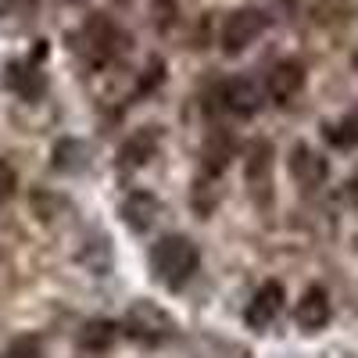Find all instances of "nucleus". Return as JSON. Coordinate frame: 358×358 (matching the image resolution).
I'll list each match as a JSON object with an SVG mask.
<instances>
[{
	"label": "nucleus",
	"instance_id": "obj_5",
	"mask_svg": "<svg viewBox=\"0 0 358 358\" xmlns=\"http://www.w3.org/2000/svg\"><path fill=\"white\" fill-rule=\"evenodd\" d=\"M283 305H287L283 287H280L276 280L262 283V287L255 290V297L248 301V308H244V322H248V330H268V326H273V322L280 319Z\"/></svg>",
	"mask_w": 358,
	"mask_h": 358
},
{
	"label": "nucleus",
	"instance_id": "obj_20",
	"mask_svg": "<svg viewBox=\"0 0 358 358\" xmlns=\"http://www.w3.org/2000/svg\"><path fill=\"white\" fill-rule=\"evenodd\" d=\"M69 4H79V0H69Z\"/></svg>",
	"mask_w": 358,
	"mask_h": 358
},
{
	"label": "nucleus",
	"instance_id": "obj_4",
	"mask_svg": "<svg viewBox=\"0 0 358 358\" xmlns=\"http://www.w3.org/2000/svg\"><path fill=\"white\" fill-rule=\"evenodd\" d=\"M268 29V18H265V11H258V8H241V11H233V15H226V22H222V50L226 54H244L262 33Z\"/></svg>",
	"mask_w": 358,
	"mask_h": 358
},
{
	"label": "nucleus",
	"instance_id": "obj_11",
	"mask_svg": "<svg viewBox=\"0 0 358 358\" xmlns=\"http://www.w3.org/2000/svg\"><path fill=\"white\" fill-rule=\"evenodd\" d=\"M155 151H158V129H155V126L136 129V133L122 143V151H118V169H122V172L143 169L147 162L155 158Z\"/></svg>",
	"mask_w": 358,
	"mask_h": 358
},
{
	"label": "nucleus",
	"instance_id": "obj_3",
	"mask_svg": "<svg viewBox=\"0 0 358 358\" xmlns=\"http://www.w3.org/2000/svg\"><path fill=\"white\" fill-rule=\"evenodd\" d=\"M79 50L86 54L90 65H108L122 50V29L108 15H90L79 29Z\"/></svg>",
	"mask_w": 358,
	"mask_h": 358
},
{
	"label": "nucleus",
	"instance_id": "obj_18",
	"mask_svg": "<svg viewBox=\"0 0 358 358\" xmlns=\"http://www.w3.org/2000/svg\"><path fill=\"white\" fill-rule=\"evenodd\" d=\"M15 187H18V179H15V169H11L8 162H0V204H4V201H11Z\"/></svg>",
	"mask_w": 358,
	"mask_h": 358
},
{
	"label": "nucleus",
	"instance_id": "obj_7",
	"mask_svg": "<svg viewBox=\"0 0 358 358\" xmlns=\"http://www.w3.org/2000/svg\"><path fill=\"white\" fill-rule=\"evenodd\" d=\"M40 50H36V57H40ZM36 57H33V62H11L8 72H4V86L11 90V94H18L22 101H29V104H36L47 94V76L40 72Z\"/></svg>",
	"mask_w": 358,
	"mask_h": 358
},
{
	"label": "nucleus",
	"instance_id": "obj_13",
	"mask_svg": "<svg viewBox=\"0 0 358 358\" xmlns=\"http://www.w3.org/2000/svg\"><path fill=\"white\" fill-rule=\"evenodd\" d=\"M122 337V330H118L115 319H86L83 330H79V348L94 351V355H104L111 351V344Z\"/></svg>",
	"mask_w": 358,
	"mask_h": 358
},
{
	"label": "nucleus",
	"instance_id": "obj_12",
	"mask_svg": "<svg viewBox=\"0 0 358 358\" xmlns=\"http://www.w3.org/2000/svg\"><path fill=\"white\" fill-rule=\"evenodd\" d=\"M158 212H162L158 197H155V194L136 190V194H129V197H126V204H122V222H126L133 233H147V229L155 226Z\"/></svg>",
	"mask_w": 358,
	"mask_h": 358
},
{
	"label": "nucleus",
	"instance_id": "obj_6",
	"mask_svg": "<svg viewBox=\"0 0 358 358\" xmlns=\"http://www.w3.org/2000/svg\"><path fill=\"white\" fill-rule=\"evenodd\" d=\"M290 176H294V183L301 187V190H319L326 179H330V162H326L315 147L308 143H297L294 151H290Z\"/></svg>",
	"mask_w": 358,
	"mask_h": 358
},
{
	"label": "nucleus",
	"instance_id": "obj_8",
	"mask_svg": "<svg viewBox=\"0 0 358 358\" xmlns=\"http://www.w3.org/2000/svg\"><path fill=\"white\" fill-rule=\"evenodd\" d=\"M219 97H222V108L236 118H251L262 111L265 104V90L251 79H229L222 90H219Z\"/></svg>",
	"mask_w": 358,
	"mask_h": 358
},
{
	"label": "nucleus",
	"instance_id": "obj_16",
	"mask_svg": "<svg viewBox=\"0 0 358 358\" xmlns=\"http://www.w3.org/2000/svg\"><path fill=\"white\" fill-rule=\"evenodd\" d=\"M229 155H233V140L229 136H212V140H208V147H204L208 172H222L226 162H229Z\"/></svg>",
	"mask_w": 358,
	"mask_h": 358
},
{
	"label": "nucleus",
	"instance_id": "obj_15",
	"mask_svg": "<svg viewBox=\"0 0 358 358\" xmlns=\"http://www.w3.org/2000/svg\"><path fill=\"white\" fill-rule=\"evenodd\" d=\"M322 140L337 147V151H351L358 143V115H344L334 122H322Z\"/></svg>",
	"mask_w": 358,
	"mask_h": 358
},
{
	"label": "nucleus",
	"instance_id": "obj_1",
	"mask_svg": "<svg viewBox=\"0 0 358 358\" xmlns=\"http://www.w3.org/2000/svg\"><path fill=\"white\" fill-rule=\"evenodd\" d=\"M147 262H151V276L165 290H183L194 280L197 265H201V251H197V244L190 241V236L169 233V236H162V241L151 244Z\"/></svg>",
	"mask_w": 358,
	"mask_h": 358
},
{
	"label": "nucleus",
	"instance_id": "obj_10",
	"mask_svg": "<svg viewBox=\"0 0 358 358\" xmlns=\"http://www.w3.org/2000/svg\"><path fill=\"white\" fill-rule=\"evenodd\" d=\"M294 322L301 326L305 334H319L326 322H330V294L326 287H308L301 294V301L294 308Z\"/></svg>",
	"mask_w": 358,
	"mask_h": 358
},
{
	"label": "nucleus",
	"instance_id": "obj_19",
	"mask_svg": "<svg viewBox=\"0 0 358 358\" xmlns=\"http://www.w3.org/2000/svg\"><path fill=\"white\" fill-rule=\"evenodd\" d=\"M36 4H40V0H11V8H15L18 15H33Z\"/></svg>",
	"mask_w": 358,
	"mask_h": 358
},
{
	"label": "nucleus",
	"instance_id": "obj_9",
	"mask_svg": "<svg viewBox=\"0 0 358 358\" xmlns=\"http://www.w3.org/2000/svg\"><path fill=\"white\" fill-rule=\"evenodd\" d=\"M301 86H305V65L297 62V57H287V62H276L273 72H268L265 94L273 101H280V104H287V101H294L297 94H301Z\"/></svg>",
	"mask_w": 358,
	"mask_h": 358
},
{
	"label": "nucleus",
	"instance_id": "obj_14",
	"mask_svg": "<svg viewBox=\"0 0 358 358\" xmlns=\"http://www.w3.org/2000/svg\"><path fill=\"white\" fill-rule=\"evenodd\" d=\"M50 165H54L57 172H69V176L86 172V169H90V147H86L83 140H72V136L57 140L54 151H50Z\"/></svg>",
	"mask_w": 358,
	"mask_h": 358
},
{
	"label": "nucleus",
	"instance_id": "obj_2",
	"mask_svg": "<svg viewBox=\"0 0 358 358\" xmlns=\"http://www.w3.org/2000/svg\"><path fill=\"white\" fill-rule=\"evenodd\" d=\"M118 330L136 344L155 348V344H165V341L176 337V319L158 301H133L126 308L122 322H118Z\"/></svg>",
	"mask_w": 358,
	"mask_h": 358
},
{
	"label": "nucleus",
	"instance_id": "obj_17",
	"mask_svg": "<svg viewBox=\"0 0 358 358\" xmlns=\"http://www.w3.org/2000/svg\"><path fill=\"white\" fill-rule=\"evenodd\" d=\"M0 358H43V348H40L36 337H18V341L8 344V351Z\"/></svg>",
	"mask_w": 358,
	"mask_h": 358
}]
</instances>
